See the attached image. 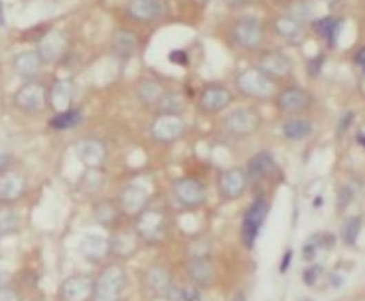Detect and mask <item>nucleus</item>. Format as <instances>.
Masks as SVG:
<instances>
[{"label": "nucleus", "mask_w": 365, "mask_h": 301, "mask_svg": "<svg viewBox=\"0 0 365 301\" xmlns=\"http://www.w3.org/2000/svg\"><path fill=\"white\" fill-rule=\"evenodd\" d=\"M166 232V216L162 211L146 208L134 218V236L140 244H154Z\"/></svg>", "instance_id": "nucleus-5"}, {"label": "nucleus", "mask_w": 365, "mask_h": 301, "mask_svg": "<svg viewBox=\"0 0 365 301\" xmlns=\"http://www.w3.org/2000/svg\"><path fill=\"white\" fill-rule=\"evenodd\" d=\"M259 70L269 75L273 81H277L291 75L292 61L282 52H264L259 58Z\"/></svg>", "instance_id": "nucleus-20"}, {"label": "nucleus", "mask_w": 365, "mask_h": 301, "mask_svg": "<svg viewBox=\"0 0 365 301\" xmlns=\"http://www.w3.org/2000/svg\"><path fill=\"white\" fill-rule=\"evenodd\" d=\"M312 106V95L302 88H286L278 91L277 107L286 115H300Z\"/></svg>", "instance_id": "nucleus-15"}, {"label": "nucleus", "mask_w": 365, "mask_h": 301, "mask_svg": "<svg viewBox=\"0 0 365 301\" xmlns=\"http://www.w3.org/2000/svg\"><path fill=\"white\" fill-rule=\"evenodd\" d=\"M269 202L264 200L263 196H259L257 200H253V204L249 206L245 214H243V224H241V240L245 244V248H253L257 236L263 228L267 214H269Z\"/></svg>", "instance_id": "nucleus-6"}, {"label": "nucleus", "mask_w": 365, "mask_h": 301, "mask_svg": "<svg viewBox=\"0 0 365 301\" xmlns=\"http://www.w3.org/2000/svg\"><path fill=\"white\" fill-rule=\"evenodd\" d=\"M148 200H150V195H148L146 186L138 184V182H131V184H127V186L118 193L117 204L125 216L136 218L140 212L146 211Z\"/></svg>", "instance_id": "nucleus-11"}, {"label": "nucleus", "mask_w": 365, "mask_h": 301, "mask_svg": "<svg viewBox=\"0 0 365 301\" xmlns=\"http://www.w3.org/2000/svg\"><path fill=\"white\" fill-rule=\"evenodd\" d=\"M223 131L233 139H245L259 131L261 127V115L257 109L253 107H237L233 111H229L223 123H221Z\"/></svg>", "instance_id": "nucleus-2"}, {"label": "nucleus", "mask_w": 365, "mask_h": 301, "mask_svg": "<svg viewBox=\"0 0 365 301\" xmlns=\"http://www.w3.org/2000/svg\"><path fill=\"white\" fill-rule=\"evenodd\" d=\"M20 226V218L10 206H0V238L6 234H14Z\"/></svg>", "instance_id": "nucleus-34"}, {"label": "nucleus", "mask_w": 365, "mask_h": 301, "mask_svg": "<svg viewBox=\"0 0 365 301\" xmlns=\"http://www.w3.org/2000/svg\"><path fill=\"white\" fill-rule=\"evenodd\" d=\"M145 289L154 295V298H168L172 291H174V286H172V275L170 271L166 270L160 264H154V266H148L145 271H143V278H140Z\"/></svg>", "instance_id": "nucleus-12"}, {"label": "nucleus", "mask_w": 365, "mask_h": 301, "mask_svg": "<svg viewBox=\"0 0 365 301\" xmlns=\"http://www.w3.org/2000/svg\"><path fill=\"white\" fill-rule=\"evenodd\" d=\"M231 301H245V293H243V291H237Z\"/></svg>", "instance_id": "nucleus-41"}, {"label": "nucleus", "mask_w": 365, "mask_h": 301, "mask_svg": "<svg viewBox=\"0 0 365 301\" xmlns=\"http://www.w3.org/2000/svg\"><path fill=\"white\" fill-rule=\"evenodd\" d=\"M38 54L44 64H54L65 54V36L61 32H50L38 46Z\"/></svg>", "instance_id": "nucleus-26"}, {"label": "nucleus", "mask_w": 365, "mask_h": 301, "mask_svg": "<svg viewBox=\"0 0 365 301\" xmlns=\"http://www.w3.org/2000/svg\"><path fill=\"white\" fill-rule=\"evenodd\" d=\"M164 91L166 88L158 84V81H154V79H143L138 86H136V97H138V101L140 104H145L148 107H156L158 106V101L162 99V95H164Z\"/></svg>", "instance_id": "nucleus-28"}, {"label": "nucleus", "mask_w": 365, "mask_h": 301, "mask_svg": "<svg viewBox=\"0 0 365 301\" xmlns=\"http://www.w3.org/2000/svg\"><path fill=\"white\" fill-rule=\"evenodd\" d=\"M73 99V81L67 77H61L58 81H54L50 95H48V104L50 107L59 113V111H65L70 109V104Z\"/></svg>", "instance_id": "nucleus-24"}, {"label": "nucleus", "mask_w": 365, "mask_h": 301, "mask_svg": "<svg viewBox=\"0 0 365 301\" xmlns=\"http://www.w3.org/2000/svg\"><path fill=\"white\" fill-rule=\"evenodd\" d=\"M359 141H362V143H364V145H365V135H364V133L359 135Z\"/></svg>", "instance_id": "nucleus-42"}, {"label": "nucleus", "mask_w": 365, "mask_h": 301, "mask_svg": "<svg viewBox=\"0 0 365 301\" xmlns=\"http://www.w3.org/2000/svg\"><path fill=\"white\" fill-rule=\"evenodd\" d=\"M79 254L91 264H101L103 260L111 256L109 240L101 234H85L79 244Z\"/></svg>", "instance_id": "nucleus-21"}, {"label": "nucleus", "mask_w": 365, "mask_h": 301, "mask_svg": "<svg viewBox=\"0 0 365 301\" xmlns=\"http://www.w3.org/2000/svg\"><path fill=\"white\" fill-rule=\"evenodd\" d=\"M75 155H77V159L87 168H101L105 159H107V147L103 145L99 139L85 137V139L77 141Z\"/></svg>", "instance_id": "nucleus-18"}, {"label": "nucleus", "mask_w": 365, "mask_h": 301, "mask_svg": "<svg viewBox=\"0 0 365 301\" xmlns=\"http://www.w3.org/2000/svg\"><path fill=\"white\" fill-rule=\"evenodd\" d=\"M113 50L118 58L129 60L136 50V36L131 30H118L113 36Z\"/></svg>", "instance_id": "nucleus-30"}, {"label": "nucleus", "mask_w": 365, "mask_h": 301, "mask_svg": "<svg viewBox=\"0 0 365 301\" xmlns=\"http://www.w3.org/2000/svg\"><path fill=\"white\" fill-rule=\"evenodd\" d=\"M129 298V273L121 262L105 264L93 278L91 301H127Z\"/></svg>", "instance_id": "nucleus-1"}, {"label": "nucleus", "mask_w": 365, "mask_h": 301, "mask_svg": "<svg viewBox=\"0 0 365 301\" xmlns=\"http://www.w3.org/2000/svg\"><path fill=\"white\" fill-rule=\"evenodd\" d=\"M186 107V99L180 91H164L162 99L158 101V113H170V115H180Z\"/></svg>", "instance_id": "nucleus-31"}, {"label": "nucleus", "mask_w": 365, "mask_h": 301, "mask_svg": "<svg viewBox=\"0 0 365 301\" xmlns=\"http://www.w3.org/2000/svg\"><path fill=\"white\" fill-rule=\"evenodd\" d=\"M6 163H8V157H6V155H0V173L6 171Z\"/></svg>", "instance_id": "nucleus-40"}, {"label": "nucleus", "mask_w": 365, "mask_h": 301, "mask_svg": "<svg viewBox=\"0 0 365 301\" xmlns=\"http://www.w3.org/2000/svg\"><path fill=\"white\" fill-rule=\"evenodd\" d=\"M121 208H118L117 200H109V198H99L93 204V220L103 228H117L118 218H121Z\"/></svg>", "instance_id": "nucleus-23"}, {"label": "nucleus", "mask_w": 365, "mask_h": 301, "mask_svg": "<svg viewBox=\"0 0 365 301\" xmlns=\"http://www.w3.org/2000/svg\"><path fill=\"white\" fill-rule=\"evenodd\" d=\"M127 12L138 22H154L166 14V4L162 0H129Z\"/></svg>", "instance_id": "nucleus-19"}, {"label": "nucleus", "mask_w": 365, "mask_h": 301, "mask_svg": "<svg viewBox=\"0 0 365 301\" xmlns=\"http://www.w3.org/2000/svg\"><path fill=\"white\" fill-rule=\"evenodd\" d=\"M83 121V113L79 109H65V111H59L56 113L52 119H50V125L52 129L56 131H65V129H72V127H77L79 123Z\"/></svg>", "instance_id": "nucleus-32"}, {"label": "nucleus", "mask_w": 365, "mask_h": 301, "mask_svg": "<svg viewBox=\"0 0 365 301\" xmlns=\"http://www.w3.org/2000/svg\"><path fill=\"white\" fill-rule=\"evenodd\" d=\"M188 125L182 119V115H170V113H158L156 119L150 123V137L162 143V145H170L176 143L178 139H182L186 133Z\"/></svg>", "instance_id": "nucleus-7"}, {"label": "nucleus", "mask_w": 365, "mask_h": 301, "mask_svg": "<svg viewBox=\"0 0 365 301\" xmlns=\"http://www.w3.org/2000/svg\"><path fill=\"white\" fill-rule=\"evenodd\" d=\"M249 175L243 166H231L219 173L218 191L223 200H237L247 193Z\"/></svg>", "instance_id": "nucleus-10"}, {"label": "nucleus", "mask_w": 365, "mask_h": 301, "mask_svg": "<svg viewBox=\"0 0 365 301\" xmlns=\"http://www.w3.org/2000/svg\"><path fill=\"white\" fill-rule=\"evenodd\" d=\"M26 193V179L18 171H2L0 173V204L10 206L18 202Z\"/></svg>", "instance_id": "nucleus-16"}, {"label": "nucleus", "mask_w": 365, "mask_h": 301, "mask_svg": "<svg viewBox=\"0 0 365 301\" xmlns=\"http://www.w3.org/2000/svg\"><path fill=\"white\" fill-rule=\"evenodd\" d=\"M229 36H231V40L237 48L253 52V50H259L263 46L264 28L257 18L245 16V18H239L235 22Z\"/></svg>", "instance_id": "nucleus-4"}, {"label": "nucleus", "mask_w": 365, "mask_h": 301, "mask_svg": "<svg viewBox=\"0 0 365 301\" xmlns=\"http://www.w3.org/2000/svg\"><path fill=\"white\" fill-rule=\"evenodd\" d=\"M14 72L24 79H32L40 74L44 60L40 58L38 50H26V52H20L14 58Z\"/></svg>", "instance_id": "nucleus-25"}, {"label": "nucleus", "mask_w": 365, "mask_h": 301, "mask_svg": "<svg viewBox=\"0 0 365 301\" xmlns=\"http://www.w3.org/2000/svg\"><path fill=\"white\" fill-rule=\"evenodd\" d=\"M172 195H174L176 202L188 211H196V208H202L205 202H207V191L200 181L196 179H178L172 184Z\"/></svg>", "instance_id": "nucleus-9"}, {"label": "nucleus", "mask_w": 365, "mask_h": 301, "mask_svg": "<svg viewBox=\"0 0 365 301\" xmlns=\"http://www.w3.org/2000/svg\"><path fill=\"white\" fill-rule=\"evenodd\" d=\"M337 26H340V24H337V20H334V18H322L318 22H314L316 32H318L320 36H324L330 44H334V40H336Z\"/></svg>", "instance_id": "nucleus-35"}, {"label": "nucleus", "mask_w": 365, "mask_h": 301, "mask_svg": "<svg viewBox=\"0 0 365 301\" xmlns=\"http://www.w3.org/2000/svg\"><path fill=\"white\" fill-rule=\"evenodd\" d=\"M198 104L204 113H221L233 104V93L225 86H205L198 97Z\"/></svg>", "instance_id": "nucleus-14"}, {"label": "nucleus", "mask_w": 365, "mask_h": 301, "mask_svg": "<svg viewBox=\"0 0 365 301\" xmlns=\"http://www.w3.org/2000/svg\"><path fill=\"white\" fill-rule=\"evenodd\" d=\"M0 301H20V298H18V291L12 289V287L2 286L0 287Z\"/></svg>", "instance_id": "nucleus-37"}, {"label": "nucleus", "mask_w": 365, "mask_h": 301, "mask_svg": "<svg viewBox=\"0 0 365 301\" xmlns=\"http://www.w3.org/2000/svg\"><path fill=\"white\" fill-rule=\"evenodd\" d=\"M79 186L85 195H97L105 186V175H103L101 168H87L79 181Z\"/></svg>", "instance_id": "nucleus-33"}, {"label": "nucleus", "mask_w": 365, "mask_h": 301, "mask_svg": "<svg viewBox=\"0 0 365 301\" xmlns=\"http://www.w3.org/2000/svg\"><path fill=\"white\" fill-rule=\"evenodd\" d=\"M282 135L289 141H304L312 135V123L302 117H291L282 123Z\"/></svg>", "instance_id": "nucleus-29"}, {"label": "nucleus", "mask_w": 365, "mask_h": 301, "mask_svg": "<svg viewBox=\"0 0 365 301\" xmlns=\"http://www.w3.org/2000/svg\"><path fill=\"white\" fill-rule=\"evenodd\" d=\"M170 61H172V64H186V61H188V58H186V52H182V50L170 52Z\"/></svg>", "instance_id": "nucleus-38"}, {"label": "nucleus", "mask_w": 365, "mask_h": 301, "mask_svg": "<svg viewBox=\"0 0 365 301\" xmlns=\"http://www.w3.org/2000/svg\"><path fill=\"white\" fill-rule=\"evenodd\" d=\"M359 230H362V218H359V216H353V218H350V220L344 224V230H342V236H344L346 244L353 246V244L357 242Z\"/></svg>", "instance_id": "nucleus-36"}, {"label": "nucleus", "mask_w": 365, "mask_h": 301, "mask_svg": "<svg viewBox=\"0 0 365 301\" xmlns=\"http://www.w3.org/2000/svg\"><path fill=\"white\" fill-rule=\"evenodd\" d=\"M245 171H247L251 182L263 181L277 171V163H275V159L269 150H261V153H257L249 159Z\"/></svg>", "instance_id": "nucleus-22"}, {"label": "nucleus", "mask_w": 365, "mask_h": 301, "mask_svg": "<svg viewBox=\"0 0 365 301\" xmlns=\"http://www.w3.org/2000/svg\"><path fill=\"white\" fill-rule=\"evenodd\" d=\"M273 26H275V32L278 36L291 44H300L304 40V26L300 24V20H296L292 16H278Z\"/></svg>", "instance_id": "nucleus-27"}, {"label": "nucleus", "mask_w": 365, "mask_h": 301, "mask_svg": "<svg viewBox=\"0 0 365 301\" xmlns=\"http://www.w3.org/2000/svg\"><path fill=\"white\" fill-rule=\"evenodd\" d=\"M235 86L249 99H269L275 93V81L259 68H249L239 72L235 77Z\"/></svg>", "instance_id": "nucleus-3"}, {"label": "nucleus", "mask_w": 365, "mask_h": 301, "mask_svg": "<svg viewBox=\"0 0 365 301\" xmlns=\"http://www.w3.org/2000/svg\"><path fill=\"white\" fill-rule=\"evenodd\" d=\"M91 295H93V278L85 273H73L59 286L61 301H91Z\"/></svg>", "instance_id": "nucleus-13"}, {"label": "nucleus", "mask_w": 365, "mask_h": 301, "mask_svg": "<svg viewBox=\"0 0 365 301\" xmlns=\"http://www.w3.org/2000/svg\"><path fill=\"white\" fill-rule=\"evenodd\" d=\"M14 107L26 115H38L48 106V91L38 81H28L14 93Z\"/></svg>", "instance_id": "nucleus-8"}, {"label": "nucleus", "mask_w": 365, "mask_h": 301, "mask_svg": "<svg viewBox=\"0 0 365 301\" xmlns=\"http://www.w3.org/2000/svg\"><path fill=\"white\" fill-rule=\"evenodd\" d=\"M355 64L364 70V74H365V48H362V50L355 54Z\"/></svg>", "instance_id": "nucleus-39"}, {"label": "nucleus", "mask_w": 365, "mask_h": 301, "mask_svg": "<svg viewBox=\"0 0 365 301\" xmlns=\"http://www.w3.org/2000/svg\"><path fill=\"white\" fill-rule=\"evenodd\" d=\"M186 271H188V278L190 282L196 287L200 289H207L216 284V278H218V271H216V266L211 264V260L205 256H194L188 262L186 266Z\"/></svg>", "instance_id": "nucleus-17"}]
</instances>
